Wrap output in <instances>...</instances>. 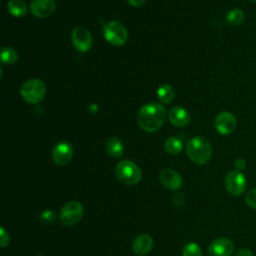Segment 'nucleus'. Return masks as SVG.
<instances>
[{
    "label": "nucleus",
    "instance_id": "obj_11",
    "mask_svg": "<svg viewBox=\"0 0 256 256\" xmlns=\"http://www.w3.org/2000/svg\"><path fill=\"white\" fill-rule=\"evenodd\" d=\"M233 251V242L230 239L224 237L213 240L208 248L209 256H231Z\"/></svg>",
    "mask_w": 256,
    "mask_h": 256
},
{
    "label": "nucleus",
    "instance_id": "obj_18",
    "mask_svg": "<svg viewBox=\"0 0 256 256\" xmlns=\"http://www.w3.org/2000/svg\"><path fill=\"white\" fill-rule=\"evenodd\" d=\"M157 96H158V99L162 103L169 104L173 100V98L175 96V92H174V89L171 85L164 84V85H162L161 87L158 88Z\"/></svg>",
    "mask_w": 256,
    "mask_h": 256
},
{
    "label": "nucleus",
    "instance_id": "obj_19",
    "mask_svg": "<svg viewBox=\"0 0 256 256\" xmlns=\"http://www.w3.org/2000/svg\"><path fill=\"white\" fill-rule=\"evenodd\" d=\"M164 146H165V150L168 153L173 155L179 154L183 148L182 141L177 137H169L168 139H166Z\"/></svg>",
    "mask_w": 256,
    "mask_h": 256
},
{
    "label": "nucleus",
    "instance_id": "obj_4",
    "mask_svg": "<svg viewBox=\"0 0 256 256\" xmlns=\"http://www.w3.org/2000/svg\"><path fill=\"white\" fill-rule=\"evenodd\" d=\"M117 178L124 184L135 185L141 180V170L130 160H122L115 167Z\"/></svg>",
    "mask_w": 256,
    "mask_h": 256
},
{
    "label": "nucleus",
    "instance_id": "obj_28",
    "mask_svg": "<svg viewBox=\"0 0 256 256\" xmlns=\"http://www.w3.org/2000/svg\"><path fill=\"white\" fill-rule=\"evenodd\" d=\"M129 4H131L132 6H135V7H139V6H142L145 2V0H127Z\"/></svg>",
    "mask_w": 256,
    "mask_h": 256
},
{
    "label": "nucleus",
    "instance_id": "obj_3",
    "mask_svg": "<svg viewBox=\"0 0 256 256\" xmlns=\"http://www.w3.org/2000/svg\"><path fill=\"white\" fill-rule=\"evenodd\" d=\"M20 94L27 103L37 104L44 98L46 94V85L40 79H29L22 84Z\"/></svg>",
    "mask_w": 256,
    "mask_h": 256
},
{
    "label": "nucleus",
    "instance_id": "obj_7",
    "mask_svg": "<svg viewBox=\"0 0 256 256\" xmlns=\"http://www.w3.org/2000/svg\"><path fill=\"white\" fill-rule=\"evenodd\" d=\"M71 41L79 52H87L93 45V38L90 31L83 26H77L72 30Z\"/></svg>",
    "mask_w": 256,
    "mask_h": 256
},
{
    "label": "nucleus",
    "instance_id": "obj_5",
    "mask_svg": "<svg viewBox=\"0 0 256 256\" xmlns=\"http://www.w3.org/2000/svg\"><path fill=\"white\" fill-rule=\"evenodd\" d=\"M103 34L107 42L115 46H121L128 39V32L125 26L119 21H110L103 27Z\"/></svg>",
    "mask_w": 256,
    "mask_h": 256
},
{
    "label": "nucleus",
    "instance_id": "obj_8",
    "mask_svg": "<svg viewBox=\"0 0 256 256\" xmlns=\"http://www.w3.org/2000/svg\"><path fill=\"white\" fill-rule=\"evenodd\" d=\"M225 188L233 196L241 195L246 189V178L241 171H230L225 177Z\"/></svg>",
    "mask_w": 256,
    "mask_h": 256
},
{
    "label": "nucleus",
    "instance_id": "obj_21",
    "mask_svg": "<svg viewBox=\"0 0 256 256\" xmlns=\"http://www.w3.org/2000/svg\"><path fill=\"white\" fill-rule=\"evenodd\" d=\"M1 62L4 64H13L18 59V54L15 49L11 47H3L1 48Z\"/></svg>",
    "mask_w": 256,
    "mask_h": 256
},
{
    "label": "nucleus",
    "instance_id": "obj_24",
    "mask_svg": "<svg viewBox=\"0 0 256 256\" xmlns=\"http://www.w3.org/2000/svg\"><path fill=\"white\" fill-rule=\"evenodd\" d=\"M40 220L44 224H51L55 220V214L50 210H46L40 215Z\"/></svg>",
    "mask_w": 256,
    "mask_h": 256
},
{
    "label": "nucleus",
    "instance_id": "obj_6",
    "mask_svg": "<svg viewBox=\"0 0 256 256\" xmlns=\"http://www.w3.org/2000/svg\"><path fill=\"white\" fill-rule=\"evenodd\" d=\"M83 216V206L77 201L66 203L60 211V220L66 226H74L80 222Z\"/></svg>",
    "mask_w": 256,
    "mask_h": 256
},
{
    "label": "nucleus",
    "instance_id": "obj_14",
    "mask_svg": "<svg viewBox=\"0 0 256 256\" xmlns=\"http://www.w3.org/2000/svg\"><path fill=\"white\" fill-rule=\"evenodd\" d=\"M169 121L176 127H184L190 122L188 111L182 107H173L168 113Z\"/></svg>",
    "mask_w": 256,
    "mask_h": 256
},
{
    "label": "nucleus",
    "instance_id": "obj_12",
    "mask_svg": "<svg viewBox=\"0 0 256 256\" xmlns=\"http://www.w3.org/2000/svg\"><path fill=\"white\" fill-rule=\"evenodd\" d=\"M56 8L55 0H31L30 9L37 18H47L51 16Z\"/></svg>",
    "mask_w": 256,
    "mask_h": 256
},
{
    "label": "nucleus",
    "instance_id": "obj_2",
    "mask_svg": "<svg viewBox=\"0 0 256 256\" xmlns=\"http://www.w3.org/2000/svg\"><path fill=\"white\" fill-rule=\"evenodd\" d=\"M186 153L192 162L198 165H203L211 158L212 146L204 137L196 136L187 142Z\"/></svg>",
    "mask_w": 256,
    "mask_h": 256
},
{
    "label": "nucleus",
    "instance_id": "obj_29",
    "mask_svg": "<svg viewBox=\"0 0 256 256\" xmlns=\"http://www.w3.org/2000/svg\"><path fill=\"white\" fill-rule=\"evenodd\" d=\"M250 1H252V2H256V0H250Z\"/></svg>",
    "mask_w": 256,
    "mask_h": 256
},
{
    "label": "nucleus",
    "instance_id": "obj_13",
    "mask_svg": "<svg viewBox=\"0 0 256 256\" xmlns=\"http://www.w3.org/2000/svg\"><path fill=\"white\" fill-rule=\"evenodd\" d=\"M159 179L161 183L168 189L177 190L182 186V177L173 169H163L160 173Z\"/></svg>",
    "mask_w": 256,
    "mask_h": 256
},
{
    "label": "nucleus",
    "instance_id": "obj_26",
    "mask_svg": "<svg viewBox=\"0 0 256 256\" xmlns=\"http://www.w3.org/2000/svg\"><path fill=\"white\" fill-rule=\"evenodd\" d=\"M234 166H235V168H236V170H238V171H241V170H243V169H245V167H246V161L243 159V158H237L236 160H235V162H234Z\"/></svg>",
    "mask_w": 256,
    "mask_h": 256
},
{
    "label": "nucleus",
    "instance_id": "obj_9",
    "mask_svg": "<svg viewBox=\"0 0 256 256\" xmlns=\"http://www.w3.org/2000/svg\"><path fill=\"white\" fill-rule=\"evenodd\" d=\"M214 126L217 132L221 135H228L234 132L237 127V120L234 114L228 111H223L219 113L215 120Z\"/></svg>",
    "mask_w": 256,
    "mask_h": 256
},
{
    "label": "nucleus",
    "instance_id": "obj_30",
    "mask_svg": "<svg viewBox=\"0 0 256 256\" xmlns=\"http://www.w3.org/2000/svg\"><path fill=\"white\" fill-rule=\"evenodd\" d=\"M37 256H44V255H37Z\"/></svg>",
    "mask_w": 256,
    "mask_h": 256
},
{
    "label": "nucleus",
    "instance_id": "obj_22",
    "mask_svg": "<svg viewBox=\"0 0 256 256\" xmlns=\"http://www.w3.org/2000/svg\"><path fill=\"white\" fill-rule=\"evenodd\" d=\"M183 256H202V251L198 244L188 243L183 247Z\"/></svg>",
    "mask_w": 256,
    "mask_h": 256
},
{
    "label": "nucleus",
    "instance_id": "obj_23",
    "mask_svg": "<svg viewBox=\"0 0 256 256\" xmlns=\"http://www.w3.org/2000/svg\"><path fill=\"white\" fill-rule=\"evenodd\" d=\"M245 202L250 208L256 210V188H253L247 192L245 196Z\"/></svg>",
    "mask_w": 256,
    "mask_h": 256
},
{
    "label": "nucleus",
    "instance_id": "obj_20",
    "mask_svg": "<svg viewBox=\"0 0 256 256\" xmlns=\"http://www.w3.org/2000/svg\"><path fill=\"white\" fill-rule=\"evenodd\" d=\"M245 18V14L241 9L235 8L230 10L227 15H226V21L231 25V26H238L240 25Z\"/></svg>",
    "mask_w": 256,
    "mask_h": 256
},
{
    "label": "nucleus",
    "instance_id": "obj_15",
    "mask_svg": "<svg viewBox=\"0 0 256 256\" xmlns=\"http://www.w3.org/2000/svg\"><path fill=\"white\" fill-rule=\"evenodd\" d=\"M152 238L147 234H141L133 242V251L137 255H145L152 249Z\"/></svg>",
    "mask_w": 256,
    "mask_h": 256
},
{
    "label": "nucleus",
    "instance_id": "obj_17",
    "mask_svg": "<svg viewBox=\"0 0 256 256\" xmlns=\"http://www.w3.org/2000/svg\"><path fill=\"white\" fill-rule=\"evenodd\" d=\"M8 11L16 17H21L26 14L27 7L23 0H10L7 4Z\"/></svg>",
    "mask_w": 256,
    "mask_h": 256
},
{
    "label": "nucleus",
    "instance_id": "obj_25",
    "mask_svg": "<svg viewBox=\"0 0 256 256\" xmlns=\"http://www.w3.org/2000/svg\"><path fill=\"white\" fill-rule=\"evenodd\" d=\"M0 236H1V240H0L1 247L4 248L6 245L9 244V239H10V237H9L8 232H7L3 227L0 228Z\"/></svg>",
    "mask_w": 256,
    "mask_h": 256
},
{
    "label": "nucleus",
    "instance_id": "obj_16",
    "mask_svg": "<svg viewBox=\"0 0 256 256\" xmlns=\"http://www.w3.org/2000/svg\"><path fill=\"white\" fill-rule=\"evenodd\" d=\"M105 148L108 155L113 158L121 157L124 152L123 144L121 140L117 137H110L105 143Z\"/></svg>",
    "mask_w": 256,
    "mask_h": 256
},
{
    "label": "nucleus",
    "instance_id": "obj_10",
    "mask_svg": "<svg viewBox=\"0 0 256 256\" xmlns=\"http://www.w3.org/2000/svg\"><path fill=\"white\" fill-rule=\"evenodd\" d=\"M73 156L72 145L67 141H61L56 144L52 150V158L55 164L64 166L70 162Z\"/></svg>",
    "mask_w": 256,
    "mask_h": 256
},
{
    "label": "nucleus",
    "instance_id": "obj_27",
    "mask_svg": "<svg viewBox=\"0 0 256 256\" xmlns=\"http://www.w3.org/2000/svg\"><path fill=\"white\" fill-rule=\"evenodd\" d=\"M234 256H253V253L248 248H241L234 254Z\"/></svg>",
    "mask_w": 256,
    "mask_h": 256
},
{
    "label": "nucleus",
    "instance_id": "obj_1",
    "mask_svg": "<svg viewBox=\"0 0 256 256\" xmlns=\"http://www.w3.org/2000/svg\"><path fill=\"white\" fill-rule=\"evenodd\" d=\"M167 117L165 107L157 102L143 105L137 113V122L146 132H156L164 124Z\"/></svg>",
    "mask_w": 256,
    "mask_h": 256
}]
</instances>
